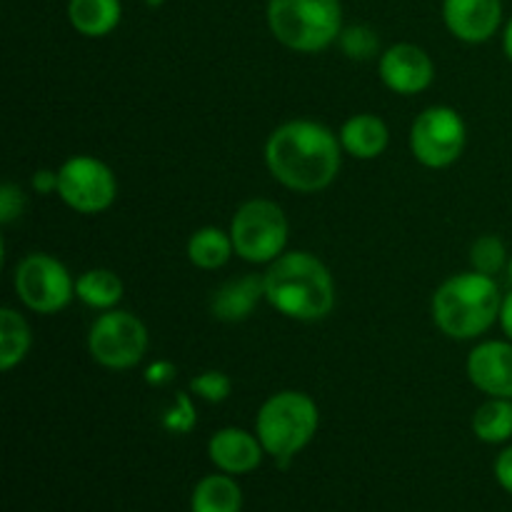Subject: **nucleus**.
Returning <instances> with one entry per match:
<instances>
[{
	"label": "nucleus",
	"mask_w": 512,
	"mask_h": 512,
	"mask_svg": "<svg viewBox=\"0 0 512 512\" xmlns=\"http://www.w3.org/2000/svg\"><path fill=\"white\" fill-rule=\"evenodd\" d=\"M508 278H510V285H512V255H510V263H508Z\"/></svg>",
	"instance_id": "473e14b6"
},
{
	"label": "nucleus",
	"mask_w": 512,
	"mask_h": 512,
	"mask_svg": "<svg viewBox=\"0 0 512 512\" xmlns=\"http://www.w3.org/2000/svg\"><path fill=\"white\" fill-rule=\"evenodd\" d=\"M243 493L228 475H208L193 490L190 510L193 512H240Z\"/></svg>",
	"instance_id": "a211bd4d"
},
{
	"label": "nucleus",
	"mask_w": 512,
	"mask_h": 512,
	"mask_svg": "<svg viewBox=\"0 0 512 512\" xmlns=\"http://www.w3.org/2000/svg\"><path fill=\"white\" fill-rule=\"evenodd\" d=\"M33 335H30L28 323L13 308L0 310V370L8 373L15 365L23 363L28 355Z\"/></svg>",
	"instance_id": "aec40b11"
},
{
	"label": "nucleus",
	"mask_w": 512,
	"mask_h": 512,
	"mask_svg": "<svg viewBox=\"0 0 512 512\" xmlns=\"http://www.w3.org/2000/svg\"><path fill=\"white\" fill-rule=\"evenodd\" d=\"M260 298H265V283L260 275H243L220 285L210 300V310L223 323H240L253 315Z\"/></svg>",
	"instance_id": "2eb2a0df"
},
{
	"label": "nucleus",
	"mask_w": 512,
	"mask_h": 512,
	"mask_svg": "<svg viewBox=\"0 0 512 512\" xmlns=\"http://www.w3.org/2000/svg\"><path fill=\"white\" fill-rule=\"evenodd\" d=\"M233 253H235V245H233V238H230V233H225V230L220 228H213V225L195 230L188 240V258L190 263L200 270L223 268Z\"/></svg>",
	"instance_id": "6ab92c4d"
},
{
	"label": "nucleus",
	"mask_w": 512,
	"mask_h": 512,
	"mask_svg": "<svg viewBox=\"0 0 512 512\" xmlns=\"http://www.w3.org/2000/svg\"><path fill=\"white\" fill-rule=\"evenodd\" d=\"M498 283L490 275L470 270L445 280L433 295V320L448 338L473 340L488 333L500 318Z\"/></svg>",
	"instance_id": "7ed1b4c3"
},
{
	"label": "nucleus",
	"mask_w": 512,
	"mask_h": 512,
	"mask_svg": "<svg viewBox=\"0 0 512 512\" xmlns=\"http://www.w3.org/2000/svg\"><path fill=\"white\" fill-rule=\"evenodd\" d=\"M263 443L258 435H250L240 428H223L210 438L208 455L223 473L243 475L250 473L263 460Z\"/></svg>",
	"instance_id": "4468645a"
},
{
	"label": "nucleus",
	"mask_w": 512,
	"mask_h": 512,
	"mask_svg": "<svg viewBox=\"0 0 512 512\" xmlns=\"http://www.w3.org/2000/svg\"><path fill=\"white\" fill-rule=\"evenodd\" d=\"M25 208V198L23 190L15 188L13 183L0 185V223L10 225L13 220H18L23 215Z\"/></svg>",
	"instance_id": "bb28decb"
},
{
	"label": "nucleus",
	"mask_w": 512,
	"mask_h": 512,
	"mask_svg": "<svg viewBox=\"0 0 512 512\" xmlns=\"http://www.w3.org/2000/svg\"><path fill=\"white\" fill-rule=\"evenodd\" d=\"M338 138L345 153L353 155V158L375 160L378 155L385 153V148H388L390 133L385 120H380L378 115L360 113L345 120Z\"/></svg>",
	"instance_id": "dca6fc26"
},
{
	"label": "nucleus",
	"mask_w": 512,
	"mask_h": 512,
	"mask_svg": "<svg viewBox=\"0 0 512 512\" xmlns=\"http://www.w3.org/2000/svg\"><path fill=\"white\" fill-rule=\"evenodd\" d=\"M58 195L75 213L95 215L113 205L118 183L103 160L93 155H75L58 168Z\"/></svg>",
	"instance_id": "9d476101"
},
{
	"label": "nucleus",
	"mask_w": 512,
	"mask_h": 512,
	"mask_svg": "<svg viewBox=\"0 0 512 512\" xmlns=\"http://www.w3.org/2000/svg\"><path fill=\"white\" fill-rule=\"evenodd\" d=\"M33 190L40 195L58 193V170H38L33 175Z\"/></svg>",
	"instance_id": "c756f323"
},
{
	"label": "nucleus",
	"mask_w": 512,
	"mask_h": 512,
	"mask_svg": "<svg viewBox=\"0 0 512 512\" xmlns=\"http://www.w3.org/2000/svg\"><path fill=\"white\" fill-rule=\"evenodd\" d=\"M503 50L512 63V18L508 20V25H505V30H503Z\"/></svg>",
	"instance_id": "2f4dec72"
},
{
	"label": "nucleus",
	"mask_w": 512,
	"mask_h": 512,
	"mask_svg": "<svg viewBox=\"0 0 512 512\" xmlns=\"http://www.w3.org/2000/svg\"><path fill=\"white\" fill-rule=\"evenodd\" d=\"M495 478L512 495V448H505L495 460Z\"/></svg>",
	"instance_id": "c85d7f7f"
},
{
	"label": "nucleus",
	"mask_w": 512,
	"mask_h": 512,
	"mask_svg": "<svg viewBox=\"0 0 512 512\" xmlns=\"http://www.w3.org/2000/svg\"><path fill=\"white\" fill-rule=\"evenodd\" d=\"M120 0H70L68 20L85 38H103L120 23Z\"/></svg>",
	"instance_id": "f3484780"
},
{
	"label": "nucleus",
	"mask_w": 512,
	"mask_h": 512,
	"mask_svg": "<svg viewBox=\"0 0 512 512\" xmlns=\"http://www.w3.org/2000/svg\"><path fill=\"white\" fill-rule=\"evenodd\" d=\"M465 120L448 105L425 108L410 128V150L425 168H448L465 150Z\"/></svg>",
	"instance_id": "1a4fd4ad"
},
{
	"label": "nucleus",
	"mask_w": 512,
	"mask_h": 512,
	"mask_svg": "<svg viewBox=\"0 0 512 512\" xmlns=\"http://www.w3.org/2000/svg\"><path fill=\"white\" fill-rule=\"evenodd\" d=\"M340 138L315 120H290L265 143V163L273 178L295 193L325 190L340 173Z\"/></svg>",
	"instance_id": "f257e3e1"
},
{
	"label": "nucleus",
	"mask_w": 512,
	"mask_h": 512,
	"mask_svg": "<svg viewBox=\"0 0 512 512\" xmlns=\"http://www.w3.org/2000/svg\"><path fill=\"white\" fill-rule=\"evenodd\" d=\"M498 323H500V328H503V333L508 335V340H512V290L508 295H503V305H500Z\"/></svg>",
	"instance_id": "7c9ffc66"
},
{
	"label": "nucleus",
	"mask_w": 512,
	"mask_h": 512,
	"mask_svg": "<svg viewBox=\"0 0 512 512\" xmlns=\"http://www.w3.org/2000/svg\"><path fill=\"white\" fill-rule=\"evenodd\" d=\"M473 433L490 445L508 443L512 438V400L488 398L473 415Z\"/></svg>",
	"instance_id": "4be33fe9"
},
{
	"label": "nucleus",
	"mask_w": 512,
	"mask_h": 512,
	"mask_svg": "<svg viewBox=\"0 0 512 512\" xmlns=\"http://www.w3.org/2000/svg\"><path fill=\"white\" fill-rule=\"evenodd\" d=\"M433 60L413 43H398L380 55V80L398 95L423 93L433 83Z\"/></svg>",
	"instance_id": "9b49d317"
},
{
	"label": "nucleus",
	"mask_w": 512,
	"mask_h": 512,
	"mask_svg": "<svg viewBox=\"0 0 512 512\" xmlns=\"http://www.w3.org/2000/svg\"><path fill=\"white\" fill-rule=\"evenodd\" d=\"M13 283L20 303L40 315L58 313L75 295V283L68 268L45 253L25 255L15 268Z\"/></svg>",
	"instance_id": "0eeeda50"
},
{
	"label": "nucleus",
	"mask_w": 512,
	"mask_h": 512,
	"mask_svg": "<svg viewBox=\"0 0 512 512\" xmlns=\"http://www.w3.org/2000/svg\"><path fill=\"white\" fill-rule=\"evenodd\" d=\"M468 378L488 398L512 400V340H485L468 355Z\"/></svg>",
	"instance_id": "f8f14e48"
},
{
	"label": "nucleus",
	"mask_w": 512,
	"mask_h": 512,
	"mask_svg": "<svg viewBox=\"0 0 512 512\" xmlns=\"http://www.w3.org/2000/svg\"><path fill=\"white\" fill-rule=\"evenodd\" d=\"M230 393H233V383L220 370H205V373L195 375L190 380V395H195V398L205 400L210 405L225 403L230 398Z\"/></svg>",
	"instance_id": "b1692460"
},
{
	"label": "nucleus",
	"mask_w": 512,
	"mask_h": 512,
	"mask_svg": "<svg viewBox=\"0 0 512 512\" xmlns=\"http://www.w3.org/2000/svg\"><path fill=\"white\" fill-rule=\"evenodd\" d=\"M235 253L248 263H273L288 243V220L273 200H248L238 208L230 223Z\"/></svg>",
	"instance_id": "423d86ee"
},
{
	"label": "nucleus",
	"mask_w": 512,
	"mask_h": 512,
	"mask_svg": "<svg viewBox=\"0 0 512 512\" xmlns=\"http://www.w3.org/2000/svg\"><path fill=\"white\" fill-rule=\"evenodd\" d=\"M318 425L320 413L315 400L298 390H283L260 405L255 435L263 443L265 453L273 455L280 468H285L290 458L315 438Z\"/></svg>",
	"instance_id": "20e7f679"
},
{
	"label": "nucleus",
	"mask_w": 512,
	"mask_h": 512,
	"mask_svg": "<svg viewBox=\"0 0 512 512\" xmlns=\"http://www.w3.org/2000/svg\"><path fill=\"white\" fill-rule=\"evenodd\" d=\"M195 423H198V415H195L193 398L185 393H180L178 398H175L173 408H168L163 413V428L168 430V433L185 435L195 428Z\"/></svg>",
	"instance_id": "a878e982"
},
{
	"label": "nucleus",
	"mask_w": 512,
	"mask_h": 512,
	"mask_svg": "<svg viewBox=\"0 0 512 512\" xmlns=\"http://www.w3.org/2000/svg\"><path fill=\"white\" fill-rule=\"evenodd\" d=\"M75 295L83 300L88 308L110 310L123 298V280L105 268H93L83 273L75 283Z\"/></svg>",
	"instance_id": "412c9836"
},
{
	"label": "nucleus",
	"mask_w": 512,
	"mask_h": 512,
	"mask_svg": "<svg viewBox=\"0 0 512 512\" xmlns=\"http://www.w3.org/2000/svg\"><path fill=\"white\" fill-rule=\"evenodd\" d=\"M443 20L463 43H485L503 23L500 0H443Z\"/></svg>",
	"instance_id": "ddd939ff"
},
{
	"label": "nucleus",
	"mask_w": 512,
	"mask_h": 512,
	"mask_svg": "<svg viewBox=\"0 0 512 512\" xmlns=\"http://www.w3.org/2000/svg\"><path fill=\"white\" fill-rule=\"evenodd\" d=\"M88 350L108 370L135 368L148 350V328L133 313L108 310L90 328Z\"/></svg>",
	"instance_id": "6e6552de"
},
{
	"label": "nucleus",
	"mask_w": 512,
	"mask_h": 512,
	"mask_svg": "<svg viewBox=\"0 0 512 512\" xmlns=\"http://www.w3.org/2000/svg\"><path fill=\"white\" fill-rule=\"evenodd\" d=\"M470 263H473V270L495 278L500 270L508 268L510 258L505 243L498 235H480L473 243V248H470Z\"/></svg>",
	"instance_id": "5701e85b"
},
{
	"label": "nucleus",
	"mask_w": 512,
	"mask_h": 512,
	"mask_svg": "<svg viewBox=\"0 0 512 512\" xmlns=\"http://www.w3.org/2000/svg\"><path fill=\"white\" fill-rule=\"evenodd\" d=\"M263 283L265 300L285 318L313 323L335 308L333 275L313 253H283L265 270Z\"/></svg>",
	"instance_id": "f03ea898"
},
{
	"label": "nucleus",
	"mask_w": 512,
	"mask_h": 512,
	"mask_svg": "<svg viewBox=\"0 0 512 512\" xmlns=\"http://www.w3.org/2000/svg\"><path fill=\"white\" fill-rule=\"evenodd\" d=\"M268 25L285 48L318 53L343 33V8L340 0H270Z\"/></svg>",
	"instance_id": "39448f33"
},
{
	"label": "nucleus",
	"mask_w": 512,
	"mask_h": 512,
	"mask_svg": "<svg viewBox=\"0 0 512 512\" xmlns=\"http://www.w3.org/2000/svg\"><path fill=\"white\" fill-rule=\"evenodd\" d=\"M340 48L348 58L353 60H368L378 53V33L368 25H350V28H343L340 33Z\"/></svg>",
	"instance_id": "393cba45"
},
{
	"label": "nucleus",
	"mask_w": 512,
	"mask_h": 512,
	"mask_svg": "<svg viewBox=\"0 0 512 512\" xmlns=\"http://www.w3.org/2000/svg\"><path fill=\"white\" fill-rule=\"evenodd\" d=\"M145 383L148 385H155V388H160V385H168L170 380L175 378V365L168 363V360H155V363H150L148 368H145Z\"/></svg>",
	"instance_id": "cd10ccee"
}]
</instances>
